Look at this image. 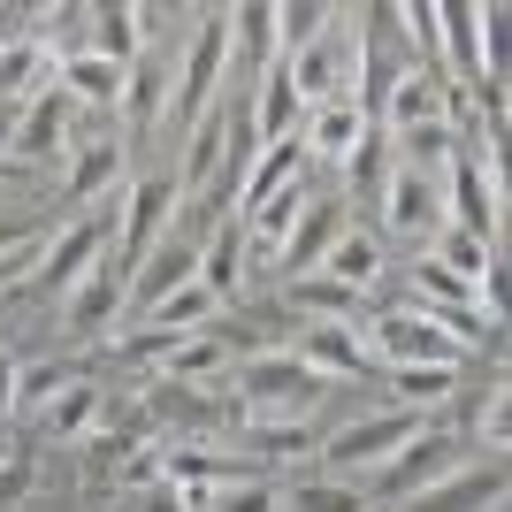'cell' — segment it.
Listing matches in <instances>:
<instances>
[{
  "instance_id": "obj_1",
  "label": "cell",
  "mask_w": 512,
  "mask_h": 512,
  "mask_svg": "<svg viewBox=\"0 0 512 512\" xmlns=\"http://www.w3.org/2000/svg\"><path fill=\"white\" fill-rule=\"evenodd\" d=\"M184 214V192H176V176H138V184H123V207H115V222H123V245H107V260H115V276L130 283V268L169 237V222Z\"/></svg>"
},
{
  "instance_id": "obj_2",
  "label": "cell",
  "mask_w": 512,
  "mask_h": 512,
  "mask_svg": "<svg viewBox=\"0 0 512 512\" xmlns=\"http://www.w3.org/2000/svg\"><path fill=\"white\" fill-rule=\"evenodd\" d=\"M360 344H375L390 367H459V352H467V337H451L428 306H390V314H375V329H367Z\"/></svg>"
},
{
  "instance_id": "obj_3",
  "label": "cell",
  "mask_w": 512,
  "mask_h": 512,
  "mask_svg": "<svg viewBox=\"0 0 512 512\" xmlns=\"http://www.w3.org/2000/svg\"><path fill=\"white\" fill-rule=\"evenodd\" d=\"M451 467H467V459H459V444H451L444 428H421V436H413L406 451H390L383 467L367 474V482H360V497H367V505H398V497L428 490V482H444Z\"/></svg>"
},
{
  "instance_id": "obj_4",
  "label": "cell",
  "mask_w": 512,
  "mask_h": 512,
  "mask_svg": "<svg viewBox=\"0 0 512 512\" xmlns=\"http://www.w3.org/2000/svg\"><path fill=\"white\" fill-rule=\"evenodd\" d=\"M237 390L253 398L260 413H283V421H306V406L321 398V375L299 360V352H253L237 367Z\"/></svg>"
},
{
  "instance_id": "obj_5",
  "label": "cell",
  "mask_w": 512,
  "mask_h": 512,
  "mask_svg": "<svg viewBox=\"0 0 512 512\" xmlns=\"http://www.w3.org/2000/svg\"><path fill=\"white\" fill-rule=\"evenodd\" d=\"M413 436H421V413H413V406H398V413H375V421H352V428H337L321 459L337 467V482H344V474H360V482H367V474L383 467L390 451H406Z\"/></svg>"
},
{
  "instance_id": "obj_6",
  "label": "cell",
  "mask_w": 512,
  "mask_h": 512,
  "mask_svg": "<svg viewBox=\"0 0 512 512\" xmlns=\"http://www.w3.org/2000/svg\"><path fill=\"white\" fill-rule=\"evenodd\" d=\"M115 214V207H107ZM107 214H85V222H69L62 237H46V253H39V291H54V299H69L77 283L92 276V260L115 245V230H107Z\"/></svg>"
},
{
  "instance_id": "obj_7",
  "label": "cell",
  "mask_w": 512,
  "mask_h": 512,
  "mask_svg": "<svg viewBox=\"0 0 512 512\" xmlns=\"http://www.w3.org/2000/svg\"><path fill=\"white\" fill-rule=\"evenodd\" d=\"M169 85H176V69L161 62V54H138V62L123 69V100H115V115H123V146L161 138V123H169Z\"/></svg>"
},
{
  "instance_id": "obj_8",
  "label": "cell",
  "mask_w": 512,
  "mask_h": 512,
  "mask_svg": "<svg viewBox=\"0 0 512 512\" xmlns=\"http://www.w3.org/2000/svg\"><path fill=\"white\" fill-rule=\"evenodd\" d=\"M505 505V459H482V467H451L444 482L398 497L390 512H497Z\"/></svg>"
},
{
  "instance_id": "obj_9",
  "label": "cell",
  "mask_w": 512,
  "mask_h": 512,
  "mask_svg": "<svg viewBox=\"0 0 512 512\" xmlns=\"http://www.w3.org/2000/svg\"><path fill=\"white\" fill-rule=\"evenodd\" d=\"M199 276V237L184 230V222H169V237L153 245L138 268H130V283H123V299H130V314H146L153 299H169L176 283H192Z\"/></svg>"
},
{
  "instance_id": "obj_10",
  "label": "cell",
  "mask_w": 512,
  "mask_h": 512,
  "mask_svg": "<svg viewBox=\"0 0 512 512\" xmlns=\"http://www.w3.org/2000/svg\"><path fill=\"white\" fill-rule=\"evenodd\" d=\"M497 146L474 161V153H451V222L482 245H497Z\"/></svg>"
},
{
  "instance_id": "obj_11",
  "label": "cell",
  "mask_w": 512,
  "mask_h": 512,
  "mask_svg": "<svg viewBox=\"0 0 512 512\" xmlns=\"http://www.w3.org/2000/svg\"><path fill=\"white\" fill-rule=\"evenodd\" d=\"M62 138H69V92L39 85L31 107H23V123H16V138H8V153H16V169H46L62 153Z\"/></svg>"
},
{
  "instance_id": "obj_12",
  "label": "cell",
  "mask_w": 512,
  "mask_h": 512,
  "mask_svg": "<svg viewBox=\"0 0 512 512\" xmlns=\"http://www.w3.org/2000/svg\"><path fill=\"white\" fill-rule=\"evenodd\" d=\"M337 237H344V207H337V199H306V214L291 222L276 268H283L291 283H299V276H321V260H329V245H337Z\"/></svg>"
},
{
  "instance_id": "obj_13",
  "label": "cell",
  "mask_w": 512,
  "mask_h": 512,
  "mask_svg": "<svg viewBox=\"0 0 512 512\" xmlns=\"http://www.w3.org/2000/svg\"><path fill=\"white\" fill-rule=\"evenodd\" d=\"M383 214H390V230H406V237H436L444 230V192H436V176L421 169H398L383 176Z\"/></svg>"
},
{
  "instance_id": "obj_14",
  "label": "cell",
  "mask_w": 512,
  "mask_h": 512,
  "mask_svg": "<svg viewBox=\"0 0 512 512\" xmlns=\"http://www.w3.org/2000/svg\"><path fill=\"white\" fill-rule=\"evenodd\" d=\"M123 169H130V146H123V138H92V146H77V161H69L62 199H69V207H92V199L123 192Z\"/></svg>"
},
{
  "instance_id": "obj_15",
  "label": "cell",
  "mask_w": 512,
  "mask_h": 512,
  "mask_svg": "<svg viewBox=\"0 0 512 512\" xmlns=\"http://www.w3.org/2000/svg\"><path fill=\"white\" fill-rule=\"evenodd\" d=\"M375 123L390 130V138H406V130L421 123H444V77H421V69H398V85H390L383 115Z\"/></svg>"
},
{
  "instance_id": "obj_16",
  "label": "cell",
  "mask_w": 512,
  "mask_h": 512,
  "mask_svg": "<svg viewBox=\"0 0 512 512\" xmlns=\"http://www.w3.org/2000/svg\"><path fill=\"white\" fill-rule=\"evenodd\" d=\"M299 360L314 367L321 383H337V375H367V344H360V329L314 321V329H299Z\"/></svg>"
},
{
  "instance_id": "obj_17",
  "label": "cell",
  "mask_w": 512,
  "mask_h": 512,
  "mask_svg": "<svg viewBox=\"0 0 512 512\" xmlns=\"http://www.w3.org/2000/svg\"><path fill=\"white\" fill-rule=\"evenodd\" d=\"M299 146L321 153V161H352V153L367 146V115L352 100H329V107H314V123L299 130Z\"/></svg>"
},
{
  "instance_id": "obj_18",
  "label": "cell",
  "mask_w": 512,
  "mask_h": 512,
  "mask_svg": "<svg viewBox=\"0 0 512 512\" xmlns=\"http://www.w3.org/2000/svg\"><path fill=\"white\" fill-rule=\"evenodd\" d=\"M237 268H245V230H237V222H214L207 245H199V291H207L214 306H230L237 283H245Z\"/></svg>"
},
{
  "instance_id": "obj_19",
  "label": "cell",
  "mask_w": 512,
  "mask_h": 512,
  "mask_svg": "<svg viewBox=\"0 0 512 512\" xmlns=\"http://www.w3.org/2000/svg\"><path fill=\"white\" fill-rule=\"evenodd\" d=\"M69 329H77V337H100L107 321H115V306H123V276H115V260H92V276L77 283V291H69Z\"/></svg>"
},
{
  "instance_id": "obj_20",
  "label": "cell",
  "mask_w": 512,
  "mask_h": 512,
  "mask_svg": "<svg viewBox=\"0 0 512 512\" xmlns=\"http://www.w3.org/2000/svg\"><path fill=\"white\" fill-rule=\"evenodd\" d=\"M214 314H222V306H214L207 291H199V276H192V283H176L169 299H153V306H146L138 321H146L153 337H199V329H207Z\"/></svg>"
},
{
  "instance_id": "obj_21",
  "label": "cell",
  "mask_w": 512,
  "mask_h": 512,
  "mask_svg": "<svg viewBox=\"0 0 512 512\" xmlns=\"http://www.w3.org/2000/svg\"><path fill=\"white\" fill-rule=\"evenodd\" d=\"M436 54H451L459 85L482 77V16L474 8H436Z\"/></svg>"
},
{
  "instance_id": "obj_22",
  "label": "cell",
  "mask_w": 512,
  "mask_h": 512,
  "mask_svg": "<svg viewBox=\"0 0 512 512\" xmlns=\"http://www.w3.org/2000/svg\"><path fill=\"white\" fill-rule=\"evenodd\" d=\"M268 54H276V8H237L230 16V62L245 69V77H260L268 69Z\"/></svg>"
},
{
  "instance_id": "obj_23",
  "label": "cell",
  "mask_w": 512,
  "mask_h": 512,
  "mask_svg": "<svg viewBox=\"0 0 512 512\" xmlns=\"http://www.w3.org/2000/svg\"><path fill=\"white\" fill-rule=\"evenodd\" d=\"M54 85H62L69 100H85V107H115V100H123V69L100 62V54H77V62L54 69Z\"/></svg>"
},
{
  "instance_id": "obj_24",
  "label": "cell",
  "mask_w": 512,
  "mask_h": 512,
  "mask_svg": "<svg viewBox=\"0 0 512 512\" xmlns=\"http://www.w3.org/2000/svg\"><path fill=\"white\" fill-rule=\"evenodd\" d=\"M291 299H299V314L329 321V329H360V291H344L337 276H299Z\"/></svg>"
},
{
  "instance_id": "obj_25",
  "label": "cell",
  "mask_w": 512,
  "mask_h": 512,
  "mask_svg": "<svg viewBox=\"0 0 512 512\" xmlns=\"http://www.w3.org/2000/svg\"><path fill=\"white\" fill-rule=\"evenodd\" d=\"M138 23H146V8H92V54L100 62H115V69H130L138 62Z\"/></svg>"
},
{
  "instance_id": "obj_26",
  "label": "cell",
  "mask_w": 512,
  "mask_h": 512,
  "mask_svg": "<svg viewBox=\"0 0 512 512\" xmlns=\"http://www.w3.org/2000/svg\"><path fill=\"white\" fill-rule=\"evenodd\" d=\"M321 276H337L344 291H367V283L383 276V245L360 237V230H344L337 245H329V260H321Z\"/></svg>"
},
{
  "instance_id": "obj_27",
  "label": "cell",
  "mask_w": 512,
  "mask_h": 512,
  "mask_svg": "<svg viewBox=\"0 0 512 512\" xmlns=\"http://www.w3.org/2000/svg\"><path fill=\"white\" fill-rule=\"evenodd\" d=\"M436 260H444L459 283H474V291H482V276L497 268V245H482V237H467V230H436Z\"/></svg>"
},
{
  "instance_id": "obj_28",
  "label": "cell",
  "mask_w": 512,
  "mask_h": 512,
  "mask_svg": "<svg viewBox=\"0 0 512 512\" xmlns=\"http://www.w3.org/2000/svg\"><path fill=\"white\" fill-rule=\"evenodd\" d=\"M92 421H100V390H92V383H69L62 406H46V436H62V444H69V436H85Z\"/></svg>"
},
{
  "instance_id": "obj_29",
  "label": "cell",
  "mask_w": 512,
  "mask_h": 512,
  "mask_svg": "<svg viewBox=\"0 0 512 512\" xmlns=\"http://www.w3.org/2000/svg\"><path fill=\"white\" fill-rule=\"evenodd\" d=\"M283 512H367L360 482H299L283 497Z\"/></svg>"
},
{
  "instance_id": "obj_30",
  "label": "cell",
  "mask_w": 512,
  "mask_h": 512,
  "mask_svg": "<svg viewBox=\"0 0 512 512\" xmlns=\"http://www.w3.org/2000/svg\"><path fill=\"white\" fill-rule=\"evenodd\" d=\"M451 383H459V367H398V375H390V390H398V398H406L413 413H421V406H436V398H444Z\"/></svg>"
},
{
  "instance_id": "obj_31",
  "label": "cell",
  "mask_w": 512,
  "mask_h": 512,
  "mask_svg": "<svg viewBox=\"0 0 512 512\" xmlns=\"http://www.w3.org/2000/svg\"><path fill=\"white\" fill-rule=\"evenodd\" d=\"M207 512H283V497L253 474V482H222V490L207 497Z\"/></svg>"
},
{
  "instance_id": "obj_32",
  "label": "cell",
  "mask_w": 512,
  "mask_h": 512,
  "mask_svg": "<svg viewBox=\"0 0 512 512\" xmlns=\"http://www.w3.org/2000/svg\"><path fill=\"white\" fill-rule=\"evenodd\" d=\"M321 23H329V8H314V0H306V8H276V46L299 54V46L321 39Z\"/></svg>"
},
{
  "instance_id": "obj_33",
  "label": "cell",
  "mask_w": 512,
  "mask_h": 512,
  "mask_svg": "<svg viewBox=\"0 0 512 512\" xmlns=\"http://www.w3.org/2000/svg\"><path fill=\"white\" fill-rule=\"evenodd\" d=\"M115 512H192V497L176 490V482H138V490H123Z\"/></svg>"
},
{
  "instance_id": "obj_34",
  "label": "cell",
  "mask_w": 512,
  "mask_h": 512,
  "mask_svg": "<svg viewBox=\"0 0 512 512\" xmlns=\"http://www.w3.org/2000/svg\"><path fill=\"white\" fill-rule=\"evenodd\" d=\"M31 490H39V467L8 451V459H0V512H23V497H31Z\"/></svg>"
},
{
  "instance_id": "obj_35",
  "label": "cell",
  "mask_w": 512,
  "mask_h": 512,
  "mask_svg": "<svg viewBox=\"0 0 512 512\" xmlns=\"http://www.w3.org/2000/svg\"><path fill=\"white\" fill-rule=\"evenodd\" d=\"M31 77H39V46L8 39V46H0V92H23Z\"/></svg>"
},
{
  "instance_id": "obj_36",
  "label": "cell",
  "mask_w": 512,
  "mask_h": 512,
  "mask_svg": "<svg viewBox=\"0 0 512 512\" xmlns=\"http://www.w3.org/2000/svg\"><path fill=\"white\" fill-rule=\"evenodd\" d=\"M474 436H490V459H505V383H490V398L474 406Z\"/></svg>"
},
{
  "instance_id": "obj_37",
  "label": "cell",
  "mask_w": 512,
  "mask_h": 512,
  "mask_svg": "<svg viewBox=\"0 0 512 512\" xmlns=\"http://www.w3.org/2000/svg\"><path fill=\"white\" fill-rule=\"evenodd\" d=\"M260 451H306V421H268L260 428Z\"/></svg>"
},
{
  "instance_id": "obj_38",
  "label": "cell",
  "mask_w": 512,
  "mask_h": 512,
  "mask_svg": "<svg viewBox=\"0 0 512 512\" xmlns=\"http://www.w3.org/2000/svg\"><path fill=\"white\" fill-rule=\"evenodd\" d=\"M39 237V222H23V214H0V260L16 253V245H31Z\"/></svg>"
},
{
  "instance_id": "obj_39",
  "label": "cell",
  "mask_w": 512,
  "mask_h": 512,
  "mask_svg": "<svg viewBox=\"0 0 512 512\" xmlns=\"http://www.w3.org/2000/svg\"><path fill=\"white\" fill-rule=\"evenodd\" d=\"M8 413H16V360L0 352V421H8Z\"/></svg>"
},
{
  "instance_id": "obj_40",
  "label": "cell",
  "mask_w": 512,
  "mask_h": 512,
  "mask_svg": "<svg viewBox=\"0 0 512 512\" xmlns=\"http://www.w3.org/2000/svg\"><path fill=\"white\" fill-rule=\"evenodd\" d=\"M0 459H8V436H0Z\"/></svg>"
}]
</instances>
